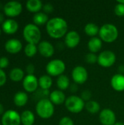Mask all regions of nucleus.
Returning a JSON list of instances; mask_svg holds the SVG:
<instances>
[{"mask_svg": "<svg viewBox=\"0 0 124 125\" xmlns=\"http://www.w3.org/2000/svg\"><path fill=\"white\" fill-rule=\"evenodd\" d=\"M69 90H70V92H72V93H75V92L78 90L77 84H76L75 83H74L71 84V85H70V86H69Z\"/></svg>", "mask_w": 124, "mask_h": 125, "instance_id": "nucleus-38", "label": "nucleus"}, {"mask_svg": "<svg viewBox=\"0 0 124 125\" xmlns=\"http://www.w3.org/2000/svg\"><path fill=\"white\" fill-rule=\"evenodd\" d=\"M35 109L37 115L43 119H48L51 118L55 111L54 105L48 98L39 100L36 105Z\"/></svg>", "mask_w": 124, "mask_h": 125, "instance_id": "nucleus-2", "label": "nucleus"}, {"mask_svg": "<svg viewBox=\"0 0 124 125\" xmlns=\"http://www.w3.org/2000/svg\"><path fill=\"white\" fill-rule=\"evenodd\" d=\"M118 29L112 23H105L99 29V38L107 43L115 42L118 37Z\"/></svg>", "mask_w": 124, "mask_h": 125, "instance_id": "nucleus-3", "label": "nucleus"}, {"mask_svg": "<svg viewBox=\"0 0 124 125\" xmlns=\"http://www.w3.org/2000/svg\"><path fill=\"white\" fill-rule=\"evenodd\" d=\"M114 125H124V123L122 122H116V123Z\"/></svg>", "mask_w": 124, "mask_h": 125, "instance_id": "nucleus-42", "label": "nucleus"}, {"mask_svg": "<svg viewBox=\"0 0 124 125\" xmlns=\"http://www.w3.org/2000/svg\"><path fill=\"white\" fill-rule=\"evenodd\" d=\"M88 49L91 53H96L100 51L102 47V41L99 37H95L89 40L88 42Z\"/></svg>", "mask_w": 124, "mask_h": 125, "instance_id": "nucleus-19", "label": "nucleus"}, {"mask_svg": "<svg viewBox=\"0 0 124 125\" xmlns=\"http://www.w3.org/2000/svg\"><path fill=\"white\" fill-rule=\"evenodd\" d=\"M7 81V76L4 70L0 69V86H2Z\"/></svg>", "mask_w": 124, "mask_h": 125, "instance_id": "nucleus-36", "label": "nucleus"}, {"mask_svg": "<svg viewBox=\"0 0 124 125\" xmlns=\"http://www.w3.org/2000/svg\"><path fill=\"white\" fill-rule=\"evenodd\" d=\"M116 62V56L112 51H104L98 55L97 63L102 67L108 68L114 65Z\"/></svg>", "mask_w": 124, "mask_h": 125, "instance_id": "nucleus-7", "label": "nucleus"}, {"mask_svg": "<svg viewBox=\"0 0 124 125\" xmlns=\"http://www.w3.org/2000/svg\"><path fill=\"white\" fill-rule=\"evenodd\" d=\"M99 27L94 23H88L84 27V31L88 37H95L99 33Z\"/></svg>", "mask_w": 124, "mask_h": 125, "instance_id": "nucleus-25", "label": "nucleus"}, {"mask_svg": "<svg viewBox=\"0 0 124 125\" xmlns=\"http://www.w3.org/2000/svg\"><path fill=\"white\" fill-rule=\"evenodd\" d=\"M110 84L112 88L116 92H124V75L117 73L115 74L110 81Z\"/></svg>", "mask_w": 124, "mask_h": 125, "instance_id": "nucleus-16", "label": "nucleus"}, {"mask_svg": "<svg viewBox=\"0 0 124 125\" xmlns=\"http://www.w3.org/2000/svg\"><path fill=\"white\" fill-rule=\"evenodd\" d=\"M26 73H28V75H34V73L35 70V67L33 64H29L26 67Z\"/></svg>", "mask_w": 124, "mask_h": 125, "instance_id": "nucleus-37", "label": "nucleus"}, {"mask_svg": "<svg viewBox=\"0 0 124 125\" xmlns=\"http://www.w3.org/2000/svg\"><path fill=\"white\" fill-rule=\"evenodd\" d=\"M20 120L23 125H34L35 121L34 114L29 110L24 111L20 115Z\"/></svg>", "mask_w": 124, "mask_h": 125, "instance_id": "nucleus-23", "label": "nucleus"}, {"mask_svg": "<svg viewBox=\"0 0 124 125\" xmlns=\"http://www.w3.org/2000/svg\"><path fill=\"white\" fill-rule=\"evenodd\" d=\"M10 78L12 81L19 82L24 78V72L20 68H13L10 73Z\"/></svg>", "mask_w": 124, "mask_h": 125, "instance_id": "nucleus-27", "label": "nucleus"}, {"mask_svg": "<svg viewBox=\"0 0 124 125\" xmlns=\"http://www.w3.org/2000/svg\"><path fill=\"white\" fill-rule=\"evenodd\" d=\"M72 78L76 84H83L88 78V73L84 67L76 66L72 71Z\"/></svg>", "mask_w": 124, "mask_h": 125, "instance_id": "nucleus-8", "label": "nucleus"}, {"mask_svg": "<svg viewBox=\"0 0 124 125\" xmlns=\"http://www.w3.org/2000/svg\"><path fill=\"white\" fill-rule=\"evenodd\" d=\"M3 31L7 34H15L18 29V23L13 19H7L1 24Z\"/></svg>", "mask_w": 124, "mask_h": 125, "instance_id": "nucleus-17", "label": "nucleus"}, {"mask_svg": "<svg viewBox=\"0 0 124 125\" xmlns=\"http://www.w3.org/2000/svg\"><path fill=\"white\" fill-rule=\"evenodd\" d=\"M118 70L120 74L124 75V64H121L118 67Z\"/></svg>", "mask_w": 124, "mask_h": 125, "instance_id": "nucleus-39", "label": "nucleus"}, {"mask_svg": "<svg viewBox=\"0 0 124 125\" xmlns=\"http://www.w3.org/2000/svg\"><path fill=\"white\" fill-rule=\"evenodd\" d=\"M65 107L72 114H79L85 108L86 103L77 95H71L66 99Z\"/></svg>", "mask_w": 124, "mask_h": 125, "instance_id": "nucleus-5", "label": "nucleus"}, {"mask_svg": "<svg viewBox=\"0 0 124 125\" xmlns=\"http://www.w3.org/2000/svg\"><path fill=\"white\" fill-rule=\"evenodd\" d=\"M85 60L88 64H94L95 63L97 62L98 61V56L96 53H88L86 55L85 57Z\"/></svg>", "mask_w": 124, "mask_h": 125, "instance_id": "nucleus-30", "label": "nucleus"}, {"mask_svg": "<svg viewBox=\"0 0 124 125\" xmlns=\"http://www.w3.org/2000/svg\"><path fill=\"white\" fill-rule=\"evenodd\" d=\"M4 48L8 53L11 54H15L21 51L22 43L18 39H10L6 42Z\"/></svg>", "mask_w": 124, "mask_h": 125, "instance_id": "nucleus-15", "label": "nucleus"}, {"mask_svg": "<svg viewBox=\"0 0 124 125\" xmlns=\"http://www.w3.org/2000/svg\"><path fill=\"white\" fill-rule=\"evenodd\" d=\"M80 42V36L76 31H70L64 37V43L69 48H76Z\"/></svg>", "mask_w": 124, "mask_h": 125, "instance_id": "nucleus-13", "label": "nucleus"}, {"mask_svg": "<svg viewBox=\"0 0 124 125\" xmlns=\"http://www.w3.org/2000/svg\"><path fill=\"white\" fill-rule=\"evenodd\" d=\"M48 34L53 39H60L67 34V22L61 17H55L48 21L46 24Z\"/></svg>", "mask_w": 124, "mask_h": 125, "instance_id": "nucleus-1", "label": "nucleus"}, {"mask_svg": "<svg viewBox=\"0 0 124 125\" xmlns=\"http://www.w3.org/2000/svg\"></svg>", "mask_w": 124, "mask_h": 125, "instance_id": "nucleus-45", "label": "nucleus"}, {"mask_svg": "<svg viewBox=\"0 0 124 125\" xmlns=\"http://www.w3.org/2000/svg\"><path fill=\"white\" fill-rule=\"evenodd\" d=\"M26 9L33 13L39 12V11L42 9L43 4L40 0H29L26 4Z\"/></svg>", "mask_w": 124, "mask_h": 125, "instance_id": "nucleus-20", "label": "nucleus"}, {"mask_svg": "<svg viewBox=\"0 0 124 125\" xmlns=\"http://www.w3.org/2000/svg\"><path fill=\"white\" fill-rule=\"evenodd\" d=\"M0 35H1V29H0Z\"/></svg>", "mask_w": 124, "mask_h": 125, "instance_id": "nucleus-43", "label": "nucleus"}, {"mask_svg": "<svg viewBox=\"0 0 124 125\" xmlns=\"http://www.w3.org/2000/svg\"><path fill=\"white\" fill-rule=\"evenodd\" d=\"M39 86L40 89L44 90H49V89L53 85V80L51 76L48 75H43L39 77Z\"/></svg>", "mask_w": 124, "mask_h": 125, "instance_id": "nucleus-26", "label": "nucleus"}, {"mask_svg": "<svg viewBox=\"0 0 124 125\" xmlns=\"http://www.w3.org/2000/svg\"><path fill=\"white\" fill-rule=\"evenodd\" d=\"M38 51V48L37 45L28 43L24 48V53L26 56L28 57H33L36 55V53Z\"/></svg>", "mask_w": 124, "mask_h": 125, "instance_id": "nucleus-29", "label": "nucleus"}, {"mask_svg": "<svg viewBox=\"0 0 124 125\" xmlns=\"http://www.w3.org/2000/svg\"><path fill=\"white\" fill-rule=\"evenodd\" d=\"M114 12L115 14L118 16V17H123L124 16V4H121V3H118L115 7L114 9Z\"/></svg>", "mask_w": 124, "mask_h": 125, "instance_id": "nucleus-31", "label": "nucleus"}, {"mask_svg": "<svg viewBox=\"0 0 124 125\" xmlns=\"http://www.w3.org/2000/svg\"><path fill=\"white\" fill-rule=\"evenodd\" d=\"M65 70L66 64L61 59H53L50 61L45 67L48 75L53 77H58L63 75Z\"/></svg>", "mask_w": 124, "mask_h": 125, "instance_id": "nucleus-6", "label": "nucleus"}, {"mask_svg": "<svg viewBox=\"0 0 124 125\" xmlns=\"http://www.w3.org/2000/svg\"><path fill=\"white\" fill-rule=\"evenodd\" d=\"M23 35L28 43L37 45L41 40V31L37 26L34 23H29L25 26Z\"/></svg>", "mask_w": 124, "mask_h": 125, "instance_id": "nucleus-4", "label": "nucleus"}, {"mask_svg": "<svg viewBox=\"0 0 124 125\" xmlns=\"http://www.w3.org/2000/svg\"><path fill=\"white\" fill-rule=\"evenodd\" d=\"M4 12L7 17H16L19 15L23 10L22 4L15 1H11L6 3L4 6Z\"/></svg>", "mask_w": 124, "mask_h": 125, "instance_id": "nucleus-10", "label": "nucleus"}, {"mask_svg": "<svg viewBox=\"0 0 124 125\" xmlns=\"http://www.w3.org/2000/svg\"><path fill=\"white\" fill-rule=\"evenodd\" d=\"M99 122L102 125H114L116 123V116L110 108H105L99 113Z\"/></svg>", "mask_w": 124, "mask_h": 125, "instance_id": "nucleus-11", "label": "nucleus"}, {"mask_svg": "<svg viewBox=\"0 0 124 125\" xmlns=\"http://www.w3.org/2000/svg\"><path fill=\"white\" fill-rule=\"evenodd\" d=\"M23 86L26 92L33 93L39 86V81L34 75H27L23 80Z\"/></svg>", "mask_w": 124, "mask_h": 125, "instance_id": "nucleus-12", "label": "nucleus"}, {"mask_svg": "<svg viewBox=\"0 0 124 125\" xmlns=\"http://www.w3.org/2000/svg\"><path fill=\"white\" fill-rule=\"evenodd\" d=\"M37 48L39 54L45 58L51 57L55 52V48L53 45L47 40H43L39 42Z\"/></svg>", "mask_w": 124, "mask_h": 125, "instance_id": "nucleus-14", "label": "nucleus"}, {"mask_svg": "<svg viewBox=\"0 0 124 125\" xmlns=\"http://www.w3.org/2000/svg\"><path fill=\"white\" fill-rule=\"evenodd\" d=\"M85 108L88 113L91 114H96L100 111V105L95 100H90L86 103Z\"/></svg>", "mask_w": 124, "mask_h": 125, "instance_id": "nucleus-28", "label": "nucleus"}, {"mask_svg": "<svg viewBox=\"0 0 124 125\" xmlns=\"http://www.w3.org/2000/svg\"><path fill=\"white\" fill-rule=\"evenodd\" d=\"M82 100L84 101V102H88L90 100H91V97H92V93L91 91L89 90H84L81 92L80 94V96Z\"/></svg>", "mask_w": 124, "mask_h": 125, "instance_id": "nucleus-32", "label": "nucleus"}, {"mask_svg": "<svg viewBox=\"0 0 124 125\" xmlns=\"http://www.w3.org/2000/svg\"><path fill=\"white\" fill-rule=\"evenodd\" d=\"M56 85H57L58 89L63 92V91L67 90V89L69 88V86L71 85L70 80L67 75L63 74V75H61L57 78Z\"/></svg>", "mask_w": 124, "mask_h": 125, "instance_id": "nucleus-22", "label": "nucleus"}, {"mask_svg": "<svg viewBox=\"0 0 124 125\" xmlns=\"http://www.w3.org/2000/svg\"><path fill=\"white\" fill-rule=\"evenodd\" d=\"M58 125H75V124L73 120L70 117L64 116L60 119Z\"/></svg>", "mask_w": 124, "mask_h": 125, "instance_id": "nucleus-33", "label": "nucleus"}, {"mask_svg": "<svg viewBox=\"0 0 124 125\" xmlns=\"http://www.w3.org/2000/svg\"><path fill=\"white\" fill-rule=\"evenodd\" d=\"M66 99L67 98H66L65 94L59 89L53 91L52 92H50V96H49V100L51 101V103L53 105H59L64 103L66 101Z\"/></svg>", "mask_w": 124, "mask_h": 125, "instance_id": "nucleus-18", "label": "nucleus"}, {"mask_svg": "<svg viewBox=\"0 0 124 125\" xmlns=\"http://www.w3.org/2000/svg\"><path fill=\"white\" fill-rule=\"evenodd\" d=\"M42 10L44 11L45 13H46L47 15L49 14V13H51L53 10H54V7L52 4L50 3H47L43 5V7H42Z\"/></svg>", "mask_w": 124, "mask_h": 125, "instance_id": "nucleus-34", "label": "nucleus"}, {"mask_svg": "<svg viewBox=\"0 0 124 125\" xmlns=\"http://www.w3.org/2000/svg\"><path fill=\"white\" fill-rule=\"evenodd\" d=\"M20 116L14 110H8L5 111L1 117L2 125H20Z\"/></svg>", "mask_w": 124, "mask_h": 125, "instance_id": "nucleus-9", "label": "nucleus"}, {"mask_svg": "<svg viewBox=\"0 0 124 125\" xmlns=\"http://www.w3.org/2000/svg\"><path fill=\"white\" fill-rule=\"evenodd\" d=\"M29 100V97L27 94L24 92H17L13 98L14 103L18 107H23L26 105Z\"/></svg>", "mask_w": 124, "mask_h": 125, "instance_id": "nucleus-21", "label": "nucleus"}, {"mask_svg": "<svg viewBox=\"0 0 124 125\" xmlns=\"http://www.w3.org/2000/svg\"><path fill=\"white\" fill-rule=\"evenodd\" d=\"M9 64V60L7 57L2 56L0 58V69H4L6 68Z\"/></svg>", "mask_w": 124, "mask_h": 125, "instance_id": "nucleus-35", "label": "nucleus"}, {"mask_svg": "<svg viewBox=\"0 0 124 125\" xmlns=\"http://www.w3.org/2000/svg\"><path fill=\"white\" fill-rule=\"evenodd\" d=\"M48 21H49L48 15L46 13H45L44 12H37V13L34 14V15L33 17L34 24H35L37 26H43L45 24H47Z\"/></svg>", "mask_w": 124, "mask_h": 125, "instance_id": "nucleus-24", "label": "nucleus"}, {"mask_svg": "<svg viewBox=\"0 0 124 125\" xmlns=\"http://www.w3.org/2000/svg\"><path fill=\"white\" fill-rule=\"evenodd\" d=\"M4 21V15L2 13L0 12V23H3Z\"/></svg>", "mask_w": 124, "mask_h": 125, "instance_id": "nucleus-40", "label": "nucleus"}, {"mask_svg": "<svg viewBox=\"0 0 124 125\" xmlns=\"http://www.w3.org/2000/svg\"><path fill=\"white\" fill-rule=\"evenodd\" d=\"M0 125H1V123H0Z\"/></svg>", "mask_w": 124, "mask_h": 125, "instance_id": "nucleus-44", "label": "nucleus"}, {"mask_svg": "<svg viewBox=\"0 0 124 125\" xmlns=\"http://www.w3.org/2000/svg\"><path fill=\"white\" fill-rule=\"evenodd\" d=\"M4 113V107L3 105L0 103V114H3Z\"/></svg>", "mask_w": 124, "mask_h": 125, "instance_id": "nucleus-41", "label": "nucleus"}]
</instances>
